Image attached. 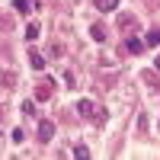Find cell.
<instances>
[{"instance_id": "5bb4252c", "label": "cell", "mask_w": 160, "mask_h": 160, "mask_svg": "<svg viewBox=\"0 0 160 160\" xmlns=\"http://www.w3.org/2000/svg\"><path fill=\"white\" fill-rule=\"evenodd\" d=\"M154 68H157V71H160V55H157V61H154Z\"/></svg>"}, {"instance_id": "9c48e42d", "label": "cell", "mask_w": 160, "mask_h": 160, "mask_svg": "<svg viewBox=\"0 0 160 160\" xmlns=\"http://www.w3.org/2000/svg\"><path fill=\"white\" fill-rule=\"evenodd\" d=\"M148 45H151V48L160 45V29H151V32H148Z\"/></svg>"}, {"instance_id": "30bf717a", "label": "cell", "mask_w": 160, "mask_h": 160, "mask_svg": "<svg viewBox=\"0 0 160 160\" xmlns=\"http://www.w3.org/2000/svg\"><path fill=\"white\" fill-rule=\"evenodd\" d=\"M71 154H74V157H77V160H87V157H90V151H87V148H83V144H77V148H74V151H71Z\"/></svg>"}, {"instance_id": "5b68a950", "label": "cell", "mask_w": 160, "mask_h": 160, "mask_svg": "<svg viewBox=\"0 0 160 160\" xmlns=\"http://www.w3.org/2000/svg\"><path fill=\"white\" fill-rule=\"evenodd\" d=\"M96 10H102V13H112V10H118V0H96Z\"/></svg>"}, {"instance_id": "7c38bea8", "label": "cell", "mask_w": 160, "mask_h": 160, "mask_svg": "<svg viewBox=\"0 0 160 160\" xmlns=\"http://www.w3.org/2000/svg\"><path fill=\"white\" fill-rule=\"evenodd\" d=\"M13 7H16V13H29V0H16Z\"/></svg>"}, {"instance_id": "52a82bcc", "label": "cell", "mask_w": 160, "mask_h": 160, "mask_svg": "<svg viewBox=\"0 0 160 160\" xmlns=\"http://www.w3.org/2000/svg\"><path fill=\"white\" fill-rule=\"evenodd\" d=\"M118 26H122V29H135V16H128V13H122V16H118Z\"/></svg>"}, {"instance_id": "6da1fadb", "label": "cell", "mask_w": 160, "mask_h": 160, "mask_svg": "<svg viewBox=\"0 0 160 160\" xmlns=\"http://www.w3.org/2000/svg\"><path fill=\"white\" fill-rule=\"evenodd\" d=\"M77 112L83 115V118H90V122H96V125H102L106 118H109L106 106H102V102H96V99H77Z\"/></svg>"}, {"instance_id": "9a60e30c", "label": "cell", "mask_w": 160, "mask_h": 160, "mask_svg": "<svg viewBox=\"0 0 160 160\" xmlns=\"http://www.w3.org/2000/svg\"><path fill=\"white\" fill-rule=\"evenodd\" d=\"M157 128H160V118H157Z\"/></svg>"}, {"instance_id": "8992f818", "label": "cell", "mask_w": 160, "mask_h": 160, "mask_svg": "<svg viewBox=\"0 0 160 160\" xmlns=\"http://www.w3.org/2000/svg\"><path fill=\"white\" fill-rule=\"evenodd\" d=\"M90 35L96 38V42H106V26H99V22H96V26H90Z\"/></svg>"}, {"instance_id": "ba28073f", "label": "cell", "mask_w": 160, "mask_h": 160, "mask_svg": "<svg viewBox=\"0 0 160 160\" xmlns=\"http://www.w3.org/2000/svg\"><path fill=\"white\" fill-rule=\"evenodd\" d=\"M35 38H38V26L29 22V26H26V42H35Z\"/></svg>"}, {"instance_id": "7a4b0ae2", "label": "cell", "mask_w": 160, "mask_h": 160, "mask_svg": "<svg viewBox=\"0 0 160 160\" xmlns=\"http://www.w3.org/2000/svg\"><path fill=\"white\" fill-rule=\"evenodd\" d=\"M35 135H38L42 144H48L51 138H55V122H38V131H35Z\"/></svg>"}, {"instance_id": "3957f363", "label": "cell", "mask_w": 160, "mask_h": 160, "mask_svg": "<svg viewBox=\"0 0 160 160\" xmlns=\"http://www.w3.org/2000/svg\"><path fill=\"white\" fill-rule=\"evenodd\" d=\"M122 48L128 51V55H141V51H144V42H138V38H128Z\"/></svg>"}, {"instance_id": "4fadbf2b", "label": "cell", "mask_w": 160, "mask_h": 160, "mask_svg": "<svg viewBox=\"0 0 160 160\" xmlns=\"http://www.w3.org/2000/svg\"><path fill=\"white\" fill-rule=\"evenodd\" d=\"M138 131H141V135H148V115L138 118Z\"/></svg>"}, {"instance_id": "8fae6325", "label": "cell", "mask_w": 160, "mask_h": 160, "mask_svg": "<svg viewBox=\"0 0 160 160\" xmlns=\"http://www.w3.org/2000/svg\"><path fill=\"white\" fill-rule=\"evenodd\" d=\"M22 112L32 118V115H35V102H29V99H26V102H22Z\"/></svg>"}, {"instance_id": "277c9868", "label": "cell", "mask_w": 160, "mask_h": 160, "mask_svg": "<svg viewBox=\"0 0 160 160\" xmlns=\"http://www.w3.org/2000/svg\"><path fill=\"white\" fill-rule=\"evenodd\" d=\"M29 64H32V68H35V71H42V68H45V58H42V55H38V51H35V48H29Z\"/></svg>"}]
</instances>
